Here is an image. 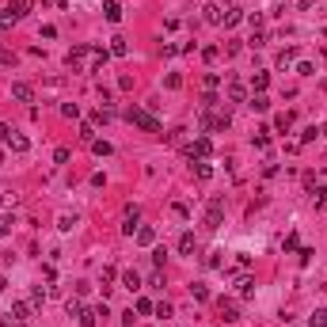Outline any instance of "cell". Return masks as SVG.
I'll return each instance as SVG.
<instances>
[{
    "label": "cell",
    "instance_id": "1",
    "mask_svg": "<svg viewBox=\"0 0 327 327\" xmlns=\"http://www.w3.org/2000/svg\"><path fill=\"white\" fill-rule=\"evenodd\" d=\"M27 12H30V0H12V4L0 12V27H15Z\"/></svg>",
    "mask_w": 327,
    "mask_h": 327
},
{
    "label": "cell",
    "instance_id": "2",
    "mask_svg": "<svg viewBox=\"0 0 327 327\" xmlns=\"http://www.w3.org/2000/svg\"><path fill=\"white\" fill-rule=\"evenodd\" d=\"M126 118L133 122V126H141L145 133H160V122L152 118V114H145L141 107H129V111H126Z\"/></svg>",
    "mask_w": 327,
    "mask_h": 327
},
{
    "label": "cell",
    "instance_id": "3",
    "mask_svg": "<svg viewBox=\"0 0 327 327\" xmlns=\"http://www.w3.org/2000/svg\"><path fill=\"white\" fill-rule=\"evenodd\" d=\"M221 217H225V198H209V206H206V228H221Z\"/></svg>",
    "mask_w": 327,
    "mask_h": 327
},
{
    "label": "cell",
    "instance_id": "4",
    "mask_svg": "<svg viewBox=\"0 0 327 327\" xmlns=\"http://www.w3.org/2000/svg\"><path fill=\"white\" fill-rule=\"evenodd\" d=\"M88 57H91V46H76V50L69 54V65L80 69V72H88Z\"/></svg>",
    "mask_w": 327,
    "mask_h": 327
},
{
    "label": "cell",
    "instance_id": "5",
    "mask_svg": "<svg viewBox=\"0 0 327 327\" xmlns=\"http://www.w3.org/2000/svg\"><path fill=\"white\" fill-rule=\"evenodd\" d=\"M209 152H213V145H209V137H198V141H194L190 149H186V156H190V160H206Z\"/></svg>",
    "mask_w": 327,
    "mask_h": 327
},
{
    "label": "cell",
    "instance_id": "6",
    "mask_svg": "<svg viewBox=\"0 0 327 327\" xmlns=\"http://www.w3.org/2000/svg\"><path fill=\"white\" fill-rule=\"evenodd\" d=\"M12 99H19V103H34V88L23 84V80H15V84H12Z\"/></svg>",
    "mask_w": 327,
    "mask_h": 327
},
{
    "label": "cell",
    "instance_id": "7",
    "mask_svg": "<svg viewBox=\"0 0 327 327\" xmlns=\"http://www.w3.org/2000/svg\"><path fill=\"white\" fill-rule=\"evenodd\" d=\"M133 236H137V243H141V247H152V243H156V228H152V225H137V232H133Z\"/></svg>",
    "mask_w": 327,
    "mask_h": 327
},
{
    "label": "cell",
    "instance_id": "8",
    "mask_svg": "<svg viewBox=\"0 0 327 327\" xmlns=\"http://www.w3.org/2000/svg\"><path fill=\"white\" fill-rule=\"evenodd\" d=\"M4 145H12V152H27V149H30L27 133H19V129H12V137H8Z\"/></svg>",
    "mask_w": 327,
    "mask_h": 327
},
{
    "label": "cell",
    "instance_id": "9",
    "mask_svg": "<svg viewBox=\"0 0 327 327\" xmlns=\"http://www.w3.org/2000/svg\"><path fill=\"white\" fill-rule=\"evenodd\" d=\"M202 19H206V23H213V27H221V23H225V15H221V8H217V4H206V8H202Z\"/></svg>",
    "mask_w": 327,
    "mask_h": 327
},
{
    "label": "cell",
    "instance_id": "10",
    "mask_svg": "<svg viewBox=\"0 0 327 327\" xmlns=\"http://www.w3.org/2000/svg\"><path fill=\"white\" fill-rule=\"evenodd\" d=\"M247 107H251V111H259V114H267V111H270V99H267L263 91H255V95L247 99Z\"/></svg>",
    "mask_w": 327,
    "mask_h": 327
},
{
    "label": "cell",
    "instance_id": "11",
    "mask_svg": "<svg viewBox=\"0 0 327 327\" xmlns=\"http://www.w3.org/2000/svg\"><path fill=\"white\" fill-rule=\"evenodd\" d=\"M126 54H129V42L122 38V34H114L111 38V57H126Z\"/></svg>",
    "mask_w": 327,
    "mask_h": 327
},
{
    "label": "cell",
    "instance_id": "12",
    "mask_svg": "<svg viewBox=\"0 0 327 327\" xmlns=\"http://www.w3.org/2000/svg\"><path fill=\"white\" fill-rule=\"evenodd\" d=\"M122 285H126L129 293H137V289H141V274H137V270H126V274H122Z\"/></svg>",
    "mask_w": 327,
    "mask_h": 327
},
{
    "label": "cell",
    "instance_id": "13",
    "mask_svg": "<svg viewBox=\"0 0 327 327\" xmlns=\"http://www.w3.org/2000/svg\"><path fill=\"white\" fill-rule=\"evenodd\" d=\"M30 308H34L30 300H15V304H12V320H27V316H30Z\"/></svg>",
    "mask_w": 327,
    "mask_h": 327
},
{
    "label": "cell",
    "instance_id": "14",
    "mask_svg": "<svg viewBox=\"0 0 327 327\" xmlns=\"http://www.w3.org/2000/svg\"><path fill=\"white\" fill-rule=\"evenodd\" d=\"M179 255H194V232H183L179 236Z\"/></svg>",
    "mask_w": 327,
    "mask_h": 327
},
{
    "label": "cell",
    "instance_id": "15",
    "mask_svg": "<svg viewBox=\"0 0 327 327\" xmlns=\"http://www.w3.org/2000/svg\"><path fill=\"white\" fill-rule=\"evenodd\" d=\"M103 15H107L111 23H118V19H122V4H114V0H107V4H103Z\"/></svg>",
    "mask_w": 327,
    "mask_h": 327
},
{
    "label": "cell",
    "instance_id": "16",
    "mask_svg": "<svg viewBox=\"0 0 327 327\" xmlns=\"http://www.w3.org/2000/svg\"><path fill=\"white\" fill-rule=\"evenodd\" d=\"M221 316H225V320H240V308H236V300H225V297H221Z\"/></svg>",
    "mask_w": 327,
    "mask_h": 327
},
{
    "label": "cell",
    "instance_id": "17",
    "mask_svg": "<svg viewBox=\"0 0 327 327\" xmlns=\"http://www.w3.org/2000/svg\"><path fill=\"white\" fill-rule=\"evenodd\" d=\"M228 99H232V103H243V99H247L243 84H236V80H232V84H228Z\"/></svg>",
    "mask_w": 327,
    "mask_h": 327
},
{
    "label": "cell",
    "instance_id": "18",
    "mask_svg": "<svg viewBox=\"0 0 327 327\" xmlns=\"http://www.w3.org/2000/svg\"><path fill=\"white\" fill-rule=\"evenodd\" d=\"M202 84H206V95H213L217 88H221V76H217V72H206V80H202Z\"/></svg>",
    "mask_w": 327,
    "mask_h": 327
},
{
    "label": "cell",
    "instance_id": "19",
    "mask_svg": "<svg viewBox=\"0 0 327 327\" xmlns=\"http://www.w3.org/2000/svg\"><path fill=\"white\" fill-rule=\"evenodd\" d=\"M91 152H95V156H111L114 149H111V141H99V137H95V141H91Z\"/></svg>",
    "mask_w": 327,
    "mask_h": 327
},
{
    "label": "cell",
    "instance_id": "20",
    "mask_svg": "<svg viewBox=\"0 0 327 327\" xmlns=\"http://www.w3.org/2000/svg\"><path fill=\"white\" fill-rule=\"evenodd\" d=\"M190 168H194V175H198V179H209V175H213V168H209L206 160H194Z\"/></svg>",
    "mask_w": 327,
    "mask_h": 327
},
{
    "label": "cell",
    "instance_id": "21",
    "mask_svg": "<svg viewBox=\"0 0 327 327\" xmlns=\"http://www.w3.org/2000/svg\"><path fill=\"white\" fill-rule=\"evenodd\" d=\"M240 297H255V278H240Z\"/></svg>",
    "mask_w": 327,
    "mask_h": 327
},
{
    "label": "cell",
    "instance_id": "22",
    "mask_svg": "<svg viewBox=\"0 0 327 327\" xmlns=\"http://www.w3.org/2000/svg\"><path fill=\"white\" fill-rule=\"evenodd\" d=\"M267 84H270V72H255L251 88H255V91H267Z\"/></svg>",
    "mask_w": 327,
    "mask_h": 327
},
{
    "label": "cell",
    "instance_id": "23",
    "mask_svg": "<svg viewBox=\"0 0 327 327\" xmlns=\"http://www.w3.org/2000/svg\"><path fill=\"white\" fill-rule=\"evenodd\" d=\"M293 57H297V50H293V46H285L282 54H278V65H282V69H285V65H293Z\"/></svg>",
    "mask_w": 327,
    "mask_h": 327
},
{
    "label": "cell",
    "instance_id": "24",
    "mask_svg": "<svg viewBox=\"0 0 327 327\" xmlns=\"http://www.w3.org/2000/svg\"><path fill=\"white\" fill-rule=\"evenodd\" d=\"M240 19H243V12H240V8H228V12H225V27H236Z\"/></svg>",
    "mask_w": 327,
    "mask_h": 327
},
{
    "label": "cell",
    "instance_id": "25",
    "mask_svg": "<svg viewBox=\"0 0 327 327\" xmlns=\"http://www.w3.org/2000/svg\"><path fill=\"white\" fill-rule=\"evenodd\" d=\"M156 316H160V320H171V316H175L171 300H160V304H156Z\"/></svg>",
    "mask_w": 327,
    "mask_h": 327
},
{
    "label": "cell",
    "instance_id": "26",
    "mask_svg": "<svg viewBox=\"0 0 327 327\" xmlns=\"http://www.w3.org/2000/svg\"><path fill=\"white\" fill-rule=\"evenodd\" d=\"M95 308H84V312H80V327H95Z\"/></svg>",
    "mask_w": 327,
    "mask_h": 327
},
{
    "label": "cell",
    "instance_id": "27",
    "mask_svg": "<svg viewBox=\"0 0 327 327\" xmlns=\"http://www.w3.org/2000/svg\"><path fill=\"white\" fill-rule=\"evenodd\" d=\"M255 149H270V129H259L255 133Z\"/></svg>",
    "mask_w": 327,
    "mask_h": 327
},
{
    "label": "cell",
    "instance_id": "28",
    "mask_svg": "<svg viewBox=\"0 0 327 327\" xmlns=\"http://www.w3.org/2000/svg\"><path fill=\"white\" fill-rule=\"evenodd\" d=\"M308 327H327V312H324V308L308 316Z\"/></svg>",
    "mask_w": 327,
    "mask_h": 327
},
{
    "label": "cell",
    "instance_id": "29",
    "mask_svg": "<svg viewBox=\"0 0 327 327\" xmlns=\"http://www.w3.org/2000/svg\"><path fill=\"white\" fill-rule=\"evenodd\" d=\"M80 141H84V145L95 141V129H91V122H84V126H80Z\"/></svg>",
    "mask_w": 327,
    "mask_h": 327
},
{
    "label": "cell",
    "instance_id": "30",
    "mask_svg": "<svg viewBox=\"0 0 327 327\" xmlns=\"http://www.w3.org/2000/svg\"><path fill=\"white\" fill-rule=\"evenodd\" d=\"M274 126H278V129H289V126H293V114H289V111L278 114V118H274Z\"/></svg>",
    "mask_w": 327,
    "mask_h": 327
},
{
    "label": "cell",
    "instance_id": "31",
    "mask_svg": "<svg viewBox=\"0 0 327 327\" xmlns=\"http://www.w3.org/2000/svg\"><path fill=\"white\" fill-rule=\"evenodd\" d=\"M30 304H46V289H42V285L30 289Z\"/></svg>",
    "mask_w": 327,
    "mask_h": 327
},
{
    "label": "cell",
    "instance_id": "32",
    "mask_svg": "<svg viewBox=\"0 0 327 327\" xmlns=\"http://www.w3.org/2000/svg\"><path fill=\"white\" fill-rule=\"evenodd\" d=\"M65 312H69V316H76V320H80V312H84V304H80V300L72 297L69 304H65Z\"/></svg>",
    "mask_w": 327,
    "mask_h": 327
},
{
    "label": "cell",
    "instance_id": "33",
    "mask_svg": "<svg viewBox=\"0 0 327 327\" xmlns=\"http://www.w3.org/2000/svg\"><path fill=\"white\" fill-rule=\"evenodd\" d=\"M190 293H194V300H209V289L206 285H190Z\"/></svg>",
    "mask_w": 327,
    "mask_h": 327
},
{
    "label": "cell",
    "instance_id": "34",
    "mask_svg": "<svg viewBox=\"0 0 327 327\" xmlns=\"http://www.w3.org/2000/svg\"><path fill=\"white\" fill-rule=\"evenodd\" d=\"M61 114H65V118H80V107H76V103H65V107H61Z\"/></svg>",
    "mask_w": 327,
    "mask_h": 327
},
{
    "label": "cell",
    "instance_id": "35",
    "mask_svg": "<svg viewBox=\"0 0 327 327\" xmlns=\"http://www.w3.org/2000/svg\"><path fill=\"white\" fill-rule=\"evenodd\" d=\"M72 225H76V217H69V213H61V221H57V228H61V232H69Z\"/></svg>",
    "mask_w": 327,
    "mask_h": 327
},
{
    "label": "cell",
    "instance_id": "36",
    "mask_svg": "<svg viewBox=\"0 0 327 327\" xmlns=\"http://www.w3.org/2000/svg\"><path fill=\"white\" fill-rule=\"evenodd\" d=\"M316 209H327V186H320V190H316Z\"/></svg>",
    "mask_w": 327,
    "mask_h": 327
},
{
    "label": "cell",
    "instance_id": "37",
    "mask_svg": "<svg viewBox=\"0 0 327 327\" xmlns=\"http://www.w3.org/2000/svg\"><path fill=\"white\" fill-rule=\"evenodd\" d=\"M297 72H300V76H316V65H312V61H300Z\"/></svg>",
    "mask_w": 327,
    "mask_h": 327
},
{
    "label": "cell",
    "instance_id": "38",
    "mask_svg": "<svg viewBox=\"0 0 327 327\" xmlns=\"http://www.w3.org/2000/svg\"><path fill=\"white\" fill-rule=\"evenodd\" d=\"M168 88H171V91H175V88H183V76H179V72H168Z\"/></svg>",
    "mask_w": 327,
    "mask_h": 327
},
{
    "label": "cell",
    "instance_id": "39",
    "mask_svg": "<svg viewBox=\"0 0 327 327\" xmlns=\"http://www.w3.org/2000/svg\"><path fill=\"white\" fill-rule=\"evenodd\" d=\"M122 213H126V221H137V217H141V209H137V206L129 202V206H126V209H122Z\"/></svg>",
    "mask_w": 327,
    "mask_h": 327
},
{
    "label": "cell",
    "instance_id": "40",
    "mask_svg": "<svg viewBox=\"0 0 327 327\" xmlns=\"http://www.w3.org/2000/svg\"><path fill=\"white\" fill-rule=\"evenodd\" d=\"M54 160L57 164H69V149H54Z\"/></svg>",
    "mask_w": 327,
    "mask_h": 327
},
{
    "label": "cell",
    "instance_id": "41",
    "mask_svg": "<svg viewBox=\"0 0 327 327\" xmlns=\"http://www.w3.org/2000/svg\"><path fill=\"white\" fill-rule=\"evenodd\" d=\"M171 209H175V217H183V221H186V217H190V209H186L183 202H175V206H171Z\"/></svg>",
    "mask_w": 327,
    "mask_h": 327
},
{
    "label": "cell",
    "instance_id": "42",
    "mask_svg": "<svg viewBox=\"0 0 327 327\" xmlns=\"http://www.w3.org/2000/svg\"><path fill=\"white\" fill-rule=\"evenodd\" d=\"M251 46H255V50H259V46H267V34H263V30H255V34H251Z\"/></svg>",
    "mask_w": 327,
    "mask_h": 327
},
{
    "label": "cell",
    "instance_id": "43",
    "mask_svg": "<svg viewBox=\"0 0 327 327\" xmlns=\"http://www.w3.org/2000/svg\"><path fill=\"white\" fill-rule=\"evenodd\" d=\"M114 278H118V270H114V267H103V285L114 282Z\"/></svg>",
    "mask_w": 327,
    "mask_h": 327
},
{
    "label": "cell",
    "instance_id": "44",
    "mask_svg": "<svg viewBox=\"0 0 327 327\" xmlns=\"http://www.w3.org/2000/svg\"><path fill=\"white\" fill-rule=\"evenodd\" d=\"M8 137H12V126H4V122H0V141H8Z\"/></svg>",
    "mask_w": 327,
    "mask_h": 327
},
{
    "label": "cell",
    "instance_id": "45",
    "mask_svg": "<svg viewBox=\"0 0 327 327\" xmlns=\"http://www.w3.org/2000/svg\"><path fill=\"white\" fill-rule=\"evenodd\" d=\"M4 289H8V282H4V278H0V293H4Z\"/></svg>",
    "mask_w": 327,
    "mask_h": 327
},
{
    "label": "cell",
    "instance_id": "46",
    "mask_svg": "<svg viewBox=\"0 0 327 327\" xmlns=\"http://www.w3.org/2000/svg\"><path fill=\"white\" fill-rule=\"evenodd\" d=\"M54 4H57V8H65V0H54Z\"/></svg>",
    "mask_w": 327,
    "mask_h": 327
},
{
    "label": "cell",
    "instance_id": "47",
    "mask_svg": "<svg viewBox=\"0 0 327 327\" xmlns=\"http://www.w3.org/2000/svg\"><path fill=\"white\" fill-rule=\"evenodd\" d=\"M320 133H324V137H327V122H324V129H320Z\"/></svg>",
    "mask_w": 327,
    "mask_h": 327
},
{
    "label": "cell",
    "instance_id": "48",
    "mask_svg": "<svg viewBox=\"0 0 327 327\" xmlns=\"http://www.w3.org/2000/svg\"><path fill=\"white\" fill-rule=\"evenodd\" d=\"M324 34H327V27H324Z\"/></svg>",
    "mask_w": 327,
    "mask_h": 327
}]
</instances>
